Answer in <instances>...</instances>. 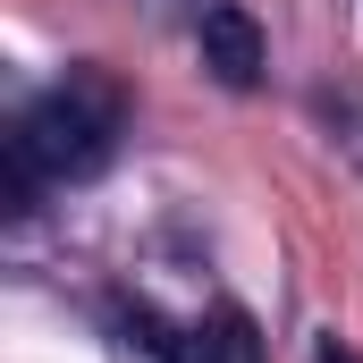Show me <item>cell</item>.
I'll list each match as a JSON object with an SVG mask.
<instances>
[{
    "mask_svg": "<svg viewBox=\"0 0 363 363\" xmlns=\"http://www.w3.org/2000/svg\"><path fill=\"white\" fill-rule=\"evenodd\" d=\"M110 135H118V93H110V77L68 68V85H51L9 127V194H17V211L34 203L43 178H93L110 161Z\"/></svg>",
    "mask_w": 363,
    "mask_h": 363,
    "instance_id": "cell-1",
    "label": "cell"
},
{
    "mask_svg": "<svg viewBox=\"0 0 363 363\" xmlns=\"http://www.w3.org/2000/svg\"><path fill=\"white\" fill-rule=\"evenodd\" d=\"M194 34H203V68H211L228 93H254V85H262V60H271V51H262V26H254L237 0L203 9V26H194Z\"/></svg>",
    "mask_w": 363,
    "mask_h": 363,
    "instance_id": "cell-2",
    "label": "cell"
},
{
    "mask_svg": "<svg viewBox=\"0 0 363 363\" xmlns=\"http://www.w3.org/2000/svg\"><path fill=\"white\" fill-rule=\"evenodd\" d=\"M203 363H262L254 321H245V313H220V321H211V338H203Z\"/></svg>",
    "mask_w": 363,
    "mask_h": 363,
    "instance_id": "cell-3",
    "label": "cell"
},
{
    "mask_svg": "<svg viewBox=\"0 0 363 363\" xmlns=\"http://www.w3.org/2000/svg\"><path fill=\"white\" fill-rule=\"evenodd\" d=\"M313 363H355V347H347V338H321V347H313Z\"/></svg>",
    "mask_w": 363,
    "mask_h": 363,
    "instance_id": "cell-4",
    "label": "cell"
}]
</instances>
